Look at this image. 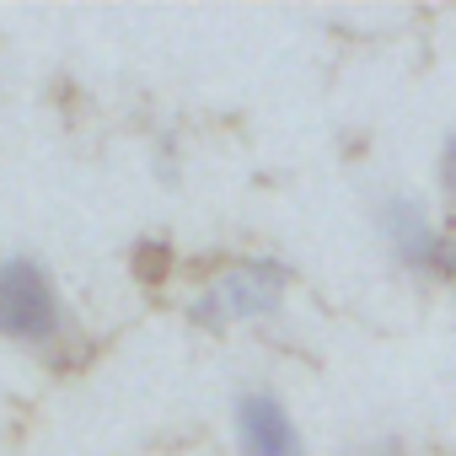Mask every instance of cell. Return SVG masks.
I'll return each mask as SVG.
<instances>
[{
    "instance_id": "1",
    "label": "cell",
    "mask_w": 456,
    "mask_h": 456,
    "mask_svg": "<svg viewBox=\"0 0 456 456\" xmlns=\"http://www.w3.org/2000/svg\"><path fill=\"white\" fill-rule=\"evenodd\" d=\"M60 333H65V301L49 264L33 253L0 258V338L22 349H44V344H60Z\"/></svg>"
},
{
    "instance_id": "3",
    "label": "cell",
    "mask_w": 456,
    "mask_h": 456,
    "mask_svg": "<svg viewBox=\"0 0 456 456\" xmlns=\"http://www.w3.org/2000/svg\"><path fill=\"white\" fill-rule=\"evenodd\" d=\"M376 232H381V242H387V253L403 264V269H440L445 274V258H451V248H445V237L435 232V220H429V209L413 199V193H387L381 204H376Z\"/></svg>"
},
{
    "instance_id": "6",
    "label": "cell",
    "mask_w": 456,
    "mask_h": 456,
    "mask_svg": "<svg viewBox=\"0 0 456 456\" xmlns=\"http://www.w3.org/2000/svg\"><path fill=\"white\" fill-rule=\"evenodd\" d=\"M365 456H403V440H397V435H376V440L365 445Z\"/></svg>"
},
{
    "instance_id": "5",
    "label": "cell",
    "mask_w": 456,
    "mask_h": 456,
    "mask_svg": "<svg viewBox=\"0 0 456 456\" xmlns=\"http://www.w3.org/2000/svg\"><path fill=\"white\" fill-rule=\"evenodd\" d=\"M440 188L456 209V134H445V145H440Z\"/></svg>"
},
{
    "instance_id": "7",
    "label": "cell",
    "mask_w": 456,
    "mask_h": 456,
    "mask_svg": "<svg viewBox=\"0 0 456 456\" xmlns=\"http://www.w3.org/2000/svg\"><path fill=\"white\" fill-rule=\"evenodd\" d=\"M445 274H451V280H456V248H451V258H445Z\"/></svg>"
},
{
    "instance_id": "4",
    "label": "cell",
    "mask_w": 456,
    "mask_h": 456,
    "mask_svg": "<svg viewBox=\"0 0 456 456\" xmlns=\"http://www.w3.org/2000/svg\"><path fill=\"white\" fill-rule=\"evenodd\" d=\"M232 435L242 456H306V440L290 419V408L269 387H242L232 403Z\"/></svg>"
},
{
    "instance_id": "2",
    "label": "cell",
    "mask_w": 456,
    "mask_h": 456,
    "mask_svg": "<svg viewBox=\"0 0 456 456\" xmlns=\"http://www.w3.org/2000/svg\"><path fill=\"white\" fill-rule=\"evenodd\" d=\"M290 274L274 258H242L237 269H225L193 306L204 328H232V322H264L280 312Z\"/></svg>"
}]
</instances>
